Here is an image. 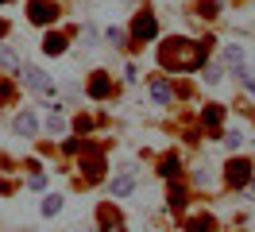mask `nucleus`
Returning a JSON list of instances; mask_svg holds the SVG:
<instances>
[{
  "label": "nucleus",
  "instance_id": "14",
  "mask_svg": "<svg viewBox=\"0 0 255 232\" xmlns=\"http://www.w3.org/2000/svg\"><path fill=\"white\" fill-rule=\"evenodd\" d=\"M159 174L166 178V182H178V174H182V155H162Z\"/></svg>",
  "mask_w": 255,
  "mask_h": 232
},
{
  "label": "nucleus",
  "instance_id": "11",
  "mask_svg": "<svg viewBox=\"0 0 255 232\" xmlns=\"http://www.w3.org/2000/svg\"><path fill=\"white\" fill-rule=\"evenodd\" d=\"M12 132H16L19 139H31V136H39V120H35V112H16V120H12Z\"/></svg>",
  "mask_w": 255,
  "mask_h": 232
},
{
  "label": "nucleus",
  "instance_id": "27",
  "mask_svg": "<svg viewBox=\"0 0 255 232\" xmlns=\"http://www.w3.org/2000/svg\"><path fill=\"white\" fill-rule=\"evenodd\" d=\"M16 97V85L12 81H0V101H12Z\"/></svg>",
  "mask_w": 255,
  "mask_h": 232
},
{
  "label": "nucleus",
  "instance_id": "34",
  "mask_svg": "<svg viewBox=\"0 0 255 232\" xmlns=\"http://www.w3.org/2000/svg\"><path fill=\"white\" fill-rule=\"evenodd\" d=\"M0 4H8V0H0Z\"/></svg>",
  "mask_w": 255,
  "mask_h": 232
},
{
  "label": "nucleus",
  "instance_id": "28",
  "mask_svg": "<svg viewBox=\"0 0 255 232\" xmlns=\"http://www.w3.org/2000/svg\"><path fill=\"white\" fill-rule=\"evenodd\" d=\"M193 182H197V186H209V182H213V174L201 167V170H193Z\"/></svg>",
  "mask_w": 255,
  "mask_h": 232
},
{
  "label": "nucleus",
  "instance_id": "9",
  "mask_svg": "<svg viewBox=\"0 0 255 232\" xmlns=\"http://www.w3.org/2000/svg\"><path fill=\"white\" fill-rule=\"evenodd\" d=\"M39 50H43L47 58H58V54L70 50V35H62V31H47V35H43V43H39Z\"/></svg>",
  "mask_w": 255,
  "mask_h": 232
},
{
  "label": "nucleus",
  "instance_id": "33",
  "mask_svg": "<svg viewBox=\"0 0 255 232\" xmlns=\"http://www.w3.org/2000/svg\"><path fill=\"white\" fill-rule=\"evenodd\" d=\"M248 190H252V194H255V174H252V182H248Z\"/></svg>",
  "mask_w": 255,
  "mask_h": 232
},
{
  "label": "nucleus",
  "instance_id": "29",
  "mask_svg": "<svg viewBox=\"0 0 255 232\" xmlns=\"http://www.w3.org/2000/svg\"><path fill=\"white\" fill-rule=\"evenodd\" d=\"M27 186H31V190H47V178H43V174L35 170V174H31V182H27Z\"/></svg>",
  "mask_w": 255,
  "mask_h": 232
},
{
  "label": "nucleus",
  "instance_id": "31",
  "mask_svg": "<svg viewBox=\"0 0 255 232\" xmlns=\"http://www.w3.org/2000/svg\"><path fill=\"white\" fill-rule=\"evenodd\" d=\"M8 35H12V23H8V19H0V43H4Z\"/></svg>",
  "mask_w": 255,
  "mask_h": 232
},
{
  "label": "nucleus",
  "instance_id": "26",
  "mask_svg": "<svg viewBox=\"0 0 255 232\" xmlns=\"http://www.w3.org/2000/svg\"><path fill=\"white\" fill-rule=\"evenodd\" d=\"M74 132H93V120H89V116H78V120H74Z\"/></svg>",
  "mask_w": 255,
  "mask_h": 232
},
{
  "label": "nucleus",
  "instance_id": "7",
  "mask_svg": "<svg viewBox=\"0 0 255 232\" xmlns=\"http://www.w3.org/2000/svg\"><path fill=\"white\" fill-rule=\"evenodd\" d=\"M147 89H151V101H155V105H174V81L166 74H155L147 81Z\"/></svg>",
  "mask_w": 255,
  "mask_h": 232
},
{
  "label": "nucleus",
  "instance_id": "30",
  "mask_svg": "<svg viewBox=\"0 0 255 232\" xmlns=\"http://www.w3.org/2000/svg\"><path fill=\"white\" fill-rule=\"evenodd\" d=\"M81 151V139H66V155H78Z\"/></svg>",
  "mask_w": 255,
  "mask_h": 232
},
{
  "label": "nucleus",
  "instance_id": "8",
  "mask_svg": "<svg viewBox=\"0 0 255 232\" xmlns=\"http://www.w3.org/2000/svg\"><path fill=\"white\" fill-rule=\"evenodd\" d=\"M85 93H89L93 101H109V97H112V77L105 74V70H93V74H89V85H85Z\"/></svg>",
  "mask_w": 255,
  "mask_h": 232
},
{
  "label": "nucleus",
  "instance_id": "4",
  "mask_svg": "<svg viewBox=\"0 0 255 232\" xmlns=\"http://www.w3.org/2000/svg\"><path fill=\"white\" fill-rule=\"evenodd\" d=\"M23 8H27V19H31L35 27H47V31H50V23H54V19L62 15L58 0H27Z\"/></svg>",
  "mask_w": 255,
  "mask_h": 232
},
{
  "label": "nucleus",
  "instance_id": "2",
  "mask_svg": "<svg viewBox=\"0 0 255 232\" xmlns=\"http://www.w3.org/2000/svg\"><path fill=\"white\" fill-rule=\"evenodd\" d=\"M159 35V15L151 12V8H139V12L131 15V27H128V39L131 43H151Z\"/></svg>",
  "mask_w": 255,
  "mask_h": 232
},
{
  "label": "nucleus",
  "instance_id": "25",
  "mask_svg": "<svg viewBox=\"0 0 255 232\" xmlns=\"http://www.w3.org/2000/svg\"><path fill=\"white\" fill-rule=\"evenodd\" d=\"M47 132H50V136H66V124H62V116H47Z\"/></svg>",
  "mask_w": 255,
  "mask_h": 232
},
{
  "label": "nucleus",
  "instance_id": "20",
  "mask_svg": "<svg viewBox=\"0 0 255 232\" xmlns=\"http://www.w3.org/2000/svg\"><path fill=\"white\" fill-rule=\"evenodd\" d=\"M0 66H4V70H12V74L19 70V54H16L8 43H0Z\"/></svg>",
  "mask_w": 255,
  "mask_h": 232
},
{
  "label": "nucleus",
  "instance_id": "13",
  "mask_svg": "<svg viewBox=\"0 0 255 232\" xmlns=\"http://www.w3.org/2000/svg\"><path fill=\"white\" fill-rule=\"evenodd\" d=\"M190 15H197V19H217V15H221V0H193Z\"/></svg>",
  "mask_w": 255,
  "mask_h": 232
},
{
  "label": "nucleus",
  "instance_id": "6",
  "mask_svg": "<svg viewBox=\"0 0 255 232\" xmlns=\"http://www.w3.org/2000/svg\"><path fill=\"white\" fill-rule=\"evenodd\" d=\"M78 170H85V178L93 182V178H101L105 174V151L101 147H93V143H81L78 151Z\"/></svg>",
  "mask_w": 255,
  "mask_h": 232
},
{
  "label": "nucleus",
  "instance_id": "15",
  "mask_svg": "<svg viewBox=\"0 0 255 232\" xmlns=\"http://www.w3.org/2000/svg\"><path fill=\"white\" fill-rule=\"evenodd\" d=\"M131 190H135V178H128V174H116V178L109 182V198H128Z\"/></svg>",
  "mask_w": 255,
  "mask_h": 232
},
{
  "label": "nucleus",
  "instance_id": "1",
  "mask_svg": "<svg viewBox=\"0 0 255 232\" xmlns=\"http://www.w3.org/2000/svg\"><path fill=\"white\" fill-rule=\"evenodd\" d=\"M213 43H217L213 35H205V39L170 35V39H162V46H159V66L166 74H197V70L205 66Z\"/></svg>",
  "mask_w": 255,
  "mask_h": 232
},
{
  "label": "nucleus",
  "instance_id": "10",
  "mask_svg": "<svg viewBox=\"0 0 255 232\" xmlns=\"http://www.w3.org/2000/svg\"><path fill=\"white\" fill-rule=\"evenodd\" d=\"M97 225H101L97 232H128L124 229V217L116 213L112 205H101V209H97Z\"/></svg>",
  "mask_w": 255,
  "mask_h": 232
},
{
  "label": "nucleus",
  "instance_id": "16",
  "mask_svg": "<svg viewBox=\"0 0 255 232\" xmlns=\"http://www.w3.org/2000/svg\"><path fill=\"white\" fill-rule=\"evenodd\" d=\"M201 124H205V128H221L224 124V105H205L201 108Z\"/></svg>",
  "mask_w": 255,
  "mask_h": 232
},
{
  "label": "nucleus",
  "instance_id": "19",
  "mask_svg": "<svg viewBox=\"0 0 255 232\" xmlns=\"http://www.w3.org/2000/svg\"><path fill=\"white\" fill-rule=\"evenodd\" d=\"M213 229H217V221H213L209 213H201V217H190V221H186V232H213Z\"/></svg>",
  "mask_w": 255,
  "mask_h": 232
},
{
  "label": "nucleus",
  "instance_id": "12",
  "mask_svg": "<svg viewBox=\"0 0 255 232\" xmlns=\"http://www.w3.org/2000/svg\"><path fill=\"white\" fill-rule=\"evenodd\" d=\"M186 201H190V190H186L182 182H170V186H166V205H170L174 213L186 209Z\"/></svg>",
  "mask_w": 255,
  "mask_h": 232
},
{
  "label": "nucleus",
  "instance_id": "23",
  "mask_svg": "<svg viewBox=\"0 0 255 232\" xmlns=\"http://www.w3.org/2000/svg\"><path fill=\"white\" fill-rule=\"evenodd\" d=\"M97 39H101V31L85 19V23H81V46H97Z\"/></svg>",
  "mask_w": 255,
  "mask_h": 232
},
{
  "label": "nucleus",
  "instance_id": "24",
  "mask_svg": "<svg viewBox=\"0 0 255 232\" xmlns=\"http://www.w3.org/2000/svg\"><path fill=\"white\" fill-rule=\"evenodd\" d=\"M201 70H205V74H201V77H205V85H217V81L224 77V70H221V66H209V62L201 66Z\"/></svg>",
  "mask_w": 255,
  "mask_h": 232
},
{
  "label": "nucleus",
  "instance_id": "18",
  "mask_svg": "<svg viewBox=\"0 0 255 232\" xmlns=\"http://www.w3.org/2000/svg\"><path fill=\"white\" fill-rule=\"evenodd\" d=\"M62 205H66V201L58 198V194H47V198L39 201V213H43V217H58V213H62Z\"/></svg>",
  "mask_w": 255,
  "mask_h": 232
},
{
  "label": "nucleus",
  "instance_id": "17",
  "mask_svg": "<svg viewBox=\"0 0 255 232\" xmlns=\"http://www.w3.org/2000/svg\"><path fill=\"white\" fill-rule=\"evenodd\" d=\"M224 62L240 74V70H244V46H240V43H228V46H224Z\"/></svg>",
  "mask_w": 255,
  "mask_h": 232
},
{
  "label": "nucleus",
  "instance_id": "5",
  "mask_svg": "<svg viewBox=\"0 0 255 232\" xmlns=\"http://www.w3.org/2000/svg\"><path fill=\"white\" fill-rule=\"evenodd\" d=\"M252 174H255V163L252 159H228L224 163V186H232V190H240V186H248L252 182Z\"/></svg>",
  "mask_w": 255,
  "mask_h": 232
},
{
  "label": "nucleus",
  "instance_id": "32",
  "mask_svg": "<svg viewBox=\"0 0 255 232\" xmlns=\"http://www.w3.org/2000/svg\"><path fill=\"white\" fill-rule=\"evenodd\" d=\"M0 194H12V186L4 182V178H0Z\"/></svg>",
  "mask_w": 255,
  "mask_h": 232
},
{
  "label": "nucleus",
  "instance_id": "35",
  "mask_svg": "<svg viewBox=\"0 0 255 232\" xmlns=\"http://www.w3.org/2000/svg\"><path fill=\"white\" fill-rule=\"evenodd\" d=\"M23 232H27V229H23Z\"/></svg>",
  "mask_w": 255,
  "mask_h": 232
},
{
  "label": "nucleus",
  "instance_id": "3",
  "mask_svg": "<svg viewBox=\"0 0 255 232\" xmlns=\"http://www.w3.org/2000/svg\"><path fill=\"white\" fill-rule=\"evenodd\" d=\"M16 77H19V81H23L31 93H39V97H47V101L54 97V81H50V74H43L39 66H19Z\"/></svg>",
  "mask_w": 255,
  "mask_h": 232
},
{
  "label": "nucleus",
  "instance_id": "21",
  "mask_svg": "<svg viewBox=\"0 0 255 232\" xmlns=\"http://www.w3.org/2000/svg\"><path fill=\"white\" fill-rule=\"evenodd\" d=\"M105 43H109V46H116V50H124V46H128V31L109 27V31H105Z\"/></svg>",
  "mask_w": 255,
  "mask_h": 232
},
{
  "label": "nucleus",
  "instance_id": "22",
  "mask_svg": "<svg viewBox=\"0 0 255 232\" xmlns=\"http://www.w3.org/2000/svg\"><path fill=\"white\" fill-rule=\"evenodd\" d=\"M244 132H240V128H228V132H224V147H228V151H240V147H244Z\"/></svg>",
  "mask_w": 255,
  "mask_h": 232
}]
</instances>
